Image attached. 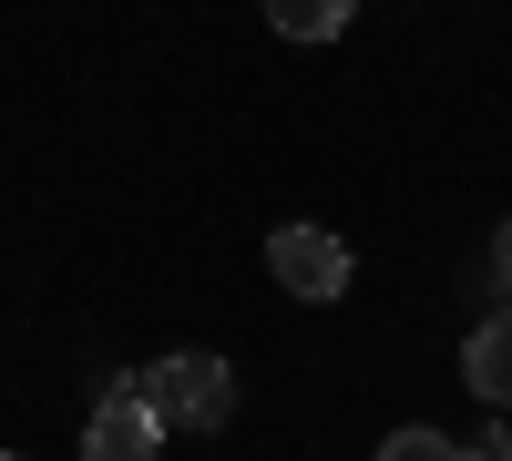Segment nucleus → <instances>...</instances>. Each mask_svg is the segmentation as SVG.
<instances>
[{
	"mask_svg": "<svg viewBox=\"0 0 512 461\" xmlns=\"http://www.w3.org/2000/svg\"><path fill=\"white\" fill-rule=\"evenodd\" d=\"M144 400H154L164 431H226V410H236V369H226L216 349H175V359L144 369Z\"/></svg>",
	"mask_w": 512,
	"mask_h": 461,
	"instance_id": "f257e3e1",
	"label": "nucleus"
},
{
	"mask_svg": "<svg viewBox=\"0 0 512 461\" xmlns=\"http://www.w3.org/2000/svg\"><path fill=\"white\" fill-rule=\"evenodd\" d=\"M267 277L287 287V298H308V308L349 298V236H328V226H277V236H267Z\"/></svg>",
	"mask_w": 512,
	"mask_h": 461,
	"instance_id": "f03ea898",
	"label": "nucleus"
},
{
	"mask_svg": "<svg viewBox=\"0 0 512 461\" xmlns=\"http://www.w3.org/2000/svg\"><path fill=\"white\" fill-rule=\"evenodd\" d=\"M82 461H164V421H154V400H144V369L113 380L103 410L82 421Z\"/></svg>",
	"mask_w": 512,
	"mask_h": 461,
	"instance_id": "7ed1b4c3",
	"label": "nucleus"
},
{
	"mask_svg": "<svg viewBox=\"0 0 512 461\" xmlns=\"http://www.w3.org/2000/svg\"><path fill=\"white\" fill-rule=\"evenodd\" d=\"M461 380H472V400L482 410H512V298L461 339Z\"/></svg>",
	"mask_w": 512,
	"mask_h": 461,
	"instance_id": "20e7f679",
	"label": "nucleus"
},
{
	"mask_svg": "<svg viewBox=\"0 0 512 461\" xmlns=\"http://www.w3.org/2000/svg\"><path fill=\"white\" fill-rule=\"evenodd\" d=\"M359 0H267V31L277 41H338Z\"/></svg>",
	"mask_w": 512,
	"mask_h": 461,
	"instance_id": "39448f33",
	"label": "nucleus"
},
{
	"mask_svg": "<svg viewBox=\"0 0 512 461\" xmlns=\"http://www.w3.org/2000/svg\"><path fill=\"white\" fill-rule=\"evenodd\" d=\"M379 461H472V451H461L451 431H431V421H410V431H390V441H379Z\"/></svg>",
	"mask_w": 512,
	"mask_h": 461,
	"instance_id": "423d86ee",
	"label": "nucleus"
},
{
	"mask_svg": "<svg viewBox=\"0 0 512 461\" xmlns=\"http://www.w3.org/2000/svg\"><path fill=\"white\" fill-rule=\"evenodd\" d=\"M472 461H512V410H492V431H482V451Z\"/></svg>",
	"mask_w": 512,
	"mask_h": 461,
	"instance_id": "0eeeda50",
	"label": "nucleus"
},
{
	"mask_svg": "<svg viewBox=\"0 0 512 461\" xmlns=\"http://www.w3.org/2000/svg\"><path fill=\"white\" fill-rule=\"evenodd\" d=\"M492 277H502V298H512V216L492 226Z\"/></svg>",
	"mask_w": 512,
	"mask_h": 461,
	"instance_id": "6e6552de",
	"label": "nucleus"
},
{
	"mask_svg": "<svg viewBox=\"0 0 512 461\" xmlns=\"http://www.w3.org/2000/svg\"><path fill=\"white\" fill-rule=\"evenodd\" d=\"M0 461H21V451H0Z\"/></svg>",
	"mask_w": 512,
	"mask_h": 461,
	"instance_id": "1a4fd4ad",
	"label": "nucleus"
}]
</instances>
